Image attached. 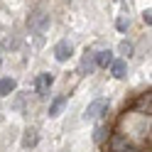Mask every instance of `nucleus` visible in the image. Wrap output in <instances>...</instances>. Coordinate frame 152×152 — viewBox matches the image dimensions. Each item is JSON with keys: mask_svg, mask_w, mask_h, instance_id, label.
I'll return each instance as SVG.
<instances>
[{"mask_svg": "<svg viewBox=\"0 0 152 152\" xmlns=\"http://www.w3.org/2000/svg\"><path fill=\"white\" fill-rule=\"evenodd\" d=\"M49 12L42 10V7H34V10L30 12V17H27V27L34 32V34H44L47 30H49Z\"/></svg>", "mask_w": 152, "mask_h": 152, "instance_id": "f257e3e1", "label": "nucleus"}, {"mask_svg": "<svg viewBox=\"0 0 152 152\" xmlns=\"http://www.w3.org/2000/svg\"><path fill=\"white\" fill-rule=\"evenodd\" d=\"M106 108H108V101H106V98H96V101H93L91 106L86 108V113H83V115H86V120H88V118H98Z\"/></svg>", "mask_w": 152, "mask_h": 152, "instance_id": "f03ea898", "label": "nucleus"}, {"mask_svg": "<svg viewBox=\"0 0 152 152\" xmlns=\"http://www.w3.org/2000/svg\"><path fill=\"white\" fill-rule=\"evenodd\" d=\"M71 52H74V47H71V42H69V39H61L59 44L54 47V56H56L59 61H66V59L71 56Z\"/></svg>", "mask_w": 152, "mask_h": 152, "instance_id": "7ed1b4c3", "label": "nucleus"}, {"mask_svg": "<svg viewBox=\"0 0 152 152\" xmlns=\"http://www.w3.org/2000/svg\"><path fill=\"white\" fill-rule=\"evenodd\" d=\"M54 83V76L52 74H42L39 79H37V93H39L42 98H47L49 96V86Z\"/></svg>", "mask_w": 152, "mask_h": 152, "instance_id": "20e7f679", "label": "nucleus"}, {"mask_svg": "<svg viewBox=\"0 0 152 152\" xmlns=\"http://www.w3.org/2000/svg\"><path fill=\"white\" fill-rule=\"evenodd\" d=\"M93 69H96V61H93V54L86 49L83 52V56H81V66H79V74H93Z\"/></svg>", "mask_w": 152, "mask_h": 152, "instance_id": "39448f33", "label": "nucleus"}, {"mask_svg": "<svg viewBox=\"0 0 152 152\" xmlns=\"http://www.w3.org/2000/svg\"><path fill=\"white\" fill-rule=\"evenodd\" d=\"M128 147V137L125 135H113L110 140H108V150L110 152H123Z\"/></svg>", "mask_w": 152, "mask_h": 152, "instance_id": "423d86ee", "label": "nucleus"}, {"mask_svg": "<svg viewBox=\"0 0 152 152\" xmlns=\"http://www.w3.org/2000/svg\"><path fill=\"white\" fill-rule=\"evenodd\" d=\"M93 61H96V66H101V69H108L110 61H113V52H98V54H93Z\"/></svg>", "mask_w": 152, "mask_h": 152, "instance_id": "0eeeda50", "label": "nucleus"}, {"mask_svg": "<svg viewBox=\"0 0 152 152\" xmlns=\"http://www.w3.org/2000/svg\"><path fill=\"white\" fill-rule=\"evenodd\" d=\"M17 88L15 79H10V76H5V79H0V96H10V93Z\"/></svg>", "mask_w": 152, "mask_h": 152, "instance_id": "6e6552de", "label": "nucleus"}, {"mask_svg": "<svg viewBox=\"0 0 152 152\" xmlns=\"http://www.w3.org/2000/svg\"><path fill=\"white\" fill-rule=\"evenodd\" d=\"M125 69H128V66H125L123 59H113L110 61V74L115 76V79H123V76H125Z\"/></svg>", "mask_w": 152, "mask_h": 152, "instance_id": "1a4fd4ad", "label": "nucleus"}, {"mask_svg": "<svg viewBox=\"0 0 152 152\" xmlns=\"http://www.w3.org/2000/svg\"><path fill=\"white\" fill-rule=\"evenodd\" d=\"M64 103H66V96H56V98L52 101V106H49V115H52V118H54V115H59V113H61Z\"/></svg>", "mask_w": 152, "mask_h": 152, "instance_id": "9d476101", "label": "nucleus"}, {"mask_svg": "<svg viewBox=\"0 0 152 152\" xmlns=\"http://www.w3.org/2000/svg\"><path fill=\"white\" fill-rule=\"evenodd\" d=\"M37 145V130H25V137H22V147H34Z\"/></svg>", "mask_w": 152, "mask_h": 152, "instance_id": "9b49d317", "label": "nucleus"}, {"mask_svg": "<svg viewBox=\"0 0 152 152\" xmlns=\"http://www.w3.org/2000/svg\"><path fill=\"white\" fill-rule=\"evenodd\" d=\"M106 135H108V132H106V125H98L96 130H93V140H96V142H103Z\"/></svg>", "mask_w": 152, "mask_h": 152, "instance_id": "f8f14e48", "label": "nucleus"}, {"mask_svg": "<svg viewBox=\"0 0 152 152\" xmlns=\"http://www.w3.org/2000/svg\"><path fill=\"white\" fill-rule=\"evenodd\" d=\"M118 52H120L123 56H130V54H132V44H130V42H120V44H118Z\"/></svg>", "mask_w": 152, "mask_h": 152, "instance_id": "ddd939ff", "label": "nucleus"}, {"mask_svg": "<svg viewBox=\"0 0 152 152\" xmlns=\"http://www.w3.org/2000/svg\"><path fill=\"white\" fill-rule=\"evenodd\" d=\"M115 27H118L120 32H125V30H128V20H125V17H120V20L115 22Z\"/></svg>", "mask_w": 152, "mask_h": 152, "instance_id": "4468645a", "label": "nucleus"}, {"mask_svg": "<svg viewBox=\"0 0 152 152\" xmlns=\"http://www.w3.org/2000/svg\"><path fill=\"white\" fill-rule=\"evenodd\" d=\"M142 20H145V25H152V10H145V12H142Z\"/></svg>", "mask_w": 152, "mask_h": 152, "instance_id": "2eb2a0df", "label": "nucleus"}, {"mask_svg": "<svg viewBox=\"0 0 152 152\" xmlns=\"http://www.w3.org/2000/svg\"><path fill=\"white\" fill-rule=\"evenodd\" d=\"M123 152H137V150H135V147H130V145H128V147H125V150H123Z\"/></svg>", "mask_w": 152, "mask_h": 152, "instance_id": "dca6fc26", "label": "nucleus"}, {"mask_svg": "<svg viewBox=\"0 0 152 152\" xmlns=\"http://www.w3.org/2000/svg\"><path fill=\"white\" fill-rule=\"evenodd\" d=\"M0 64H3V59H0Z\"/></svg>", "mask_w": 152, "mask_h": 152, "instance_id": "f3484780", "label": "nucleus"}]
</instances>
